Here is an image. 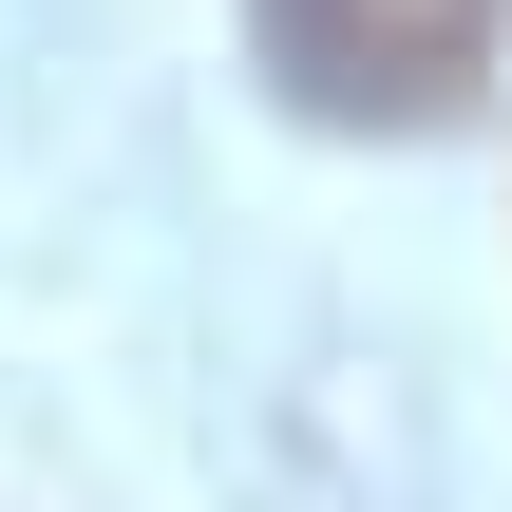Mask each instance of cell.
Returning <instances> with one entry per match:
<instances>
[{"instance_id":"obj_1","label":"cell","mask_w":512,"mask_h":512,"mask_svg":"<svg viewBox=\"0 0 512 512\" xmlns=\"http://www.w3.org/2000/svg\"><path fill=\"white\" fill-rule=\"evenodd\" d=\"M512 0H247V57L285 76V114L323 133H418L494 76Z\"/></svg>"}]
</instances>
